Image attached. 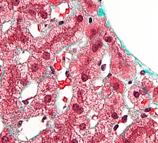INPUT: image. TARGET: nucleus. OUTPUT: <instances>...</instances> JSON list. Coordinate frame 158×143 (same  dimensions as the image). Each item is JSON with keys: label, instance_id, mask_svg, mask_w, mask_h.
I'll list each match as a JSON object with an SVG mask.
<instances>
[{"label": "nucleus", "instance_id": "f257e3e1", "mask_svg": "<svg viewBox=\"0 0 158 143\" xmlns=\"http://www.w3.org/2000/svg\"><path fill=\"white\" fill-rule=\"evenodd\" d=\"M111 56L112 73L121 79L127 80L136 75V67L132 57L128 56L120 45H113L110 48Z\"/></svg>", "mask_w": 158, "mask_h": 143}, {"label": "nucleus", "instance_id": "f03ea898", "mask_svg": "<svg viewBox=\"0 0 158 143\" xmlns=\"http://www.w3.org/2000/svg\"><path fill=\"white\" fill-rule=\"evenodd\" d=\"M70 72L73 85L90 89L100 76L101 71L98 65L85 64L78 59L71 63Z\"/></svg>", "mask_w": 158, "mask_h": 143}, {"label": "nucleus", "instance_id": "7ed1b4c3", "mask_svg": "<svg viewBox=\"0 0 158 143\" xmlns=\"http://www.w3.org/2000/svg\"><path fill=\"white\" fill-rule=\"evenodd\" d=\"M153 125L152 122L149 119L139 120L126 132V139L130 142L133 143L147 142L148 132Z\"/></svg>", "mask_w": 158, "mask_h": 143}, {"label": "nucleus", "instance_id": "20e7f679", "mask_svg": "<svg viewBox=\"0 0 158 143\" xmlns=\"http://www.w3.org/2000/svg\"><path fill=\"white\" fill-rule=\"evenodd\" d=\"M106 52V48L103 43L102 39L100 37L92 40L87 46L82 48L80 55L88 59L92 62L98 65Z\"/></svg>", "mask_w": 158, "mask_h": 143}, {"label": "nucleus", "instance_id": "39448f33", "mask_svg": "<svg viewBox=\"0 0 158 143\" xmlns=\"http://www.w3.org/2000/svg\"><path fill=\"white\" fill-rule=\"evenodd\" d=\"M128 98L131 103L139 108H146L150 104L149 97L138 84H135L130 88Z\"/></svg>", "mask_w": 158, "mask_h": 143}, {"label": "nucleus", "instance_id": "423d86ee", "mask_svg": "<svg viewBox=\"0 0 158 143\" xmlns=\"http://www.w3.org/2000/svg\"><path fill=\"white\" fill-rule=\"evenodd\" d=\"M112 126L104 121H101L95 128L94 133V143H111L113 139Z\"/></svg>", "mask_w": 158, "mask_h": 143}, {"label": "nucleus", "instance_id": "0eeeda50", "mask_svg": "<svg viewBox=\"0 0 158 143\" xmlns=\"http://www.w3.org/2000/svg\"><path fill=\"white\" fill-rule=\"evenodd\" d=\"M65 25L67 28L70 27L77 32H83L88 26V18L83 11L78 10L73 15L69 18Z\"/></svg>", "mask_w": 158, "mask_h": 143}, {"label": "nucleus", "instance_id": "6e6552de", "mask_svg": "<svg viewBox=\"0 0 158 143\" xmlns=\"http://www.w3.org/2000/svg\"><path fill=\"white\" fill-rule=\"evenodd\" d=\"M106 19L104 18H95V20L90 25H88L85 30L86 36L91 41L100 38L101 35H103L108 29L105 25Z\"/></svg>", "mask_w": 158, "mask_h": 143}, {"label": "nucleus", "instance_id": "1a4fd4ad", "mask_svg": "<svg viewBox=\"0 0 158 143\" xmlns=\"http://www.w3.org/2000/svg\"><path fill=\"white\" fill-rule=\"evenodd\" d=\"M121 115L122 111L120 108H115L106 105L102 109L99 111L98 118L101 121H106L112 126L119 121Z\"/></svg>", "mask_w": 158, "mask_h": 143}, {"label": "nucleus", "instance_id": "9d476101", "mask_svg": "<svg viewBox=\"0 0 158 143\" xmlns=\"http://www.w3.org/2000/svg\"><path fill=\"white\" fill-rule=\"evenodd\" d=\"M11 39L16 46L20 47L23 50H29L32 47L34 39L30 33L27 30L21 29L15 32Z\"/></svg>", "mask_w": 158, "mask_h": 143}, {"label": "nucleus", "instance_id": "9b49d317", "mask_svg": "<svg viewBox=\"0 0 158 143\" xmlns=\"http://www.w3.org/2000/svg\"><path fill=\"white\" fill-rule=\"evenodd\" d=\"M27 64L28 74L33 80H39L45 75L47 71L45 66L34 56L30 57Z\"/></svg>", "mask_w": 158, "mask_h": 143}, {"label": "nucleus", "instance_id": "f8f14e48", "mask_svg": "<svg viewBox=\"0 0 158 143\" xmlns=\"http://www.w3.org/2000/svg\"><path fill=\"white\" fill-rule=\"evenodd\" d=\"M5 100L1 101V113L5 119L15 115V113L20 111L21 105L20 102L11 97H3Z\"/></svg>", "mask_w": 158, "mask_h": 143}, {"label": "nucleus", "instance_id": "ddd939ff", "mask_svg": "<svg viewBox=\"0 0 158 143\" xmlns=\"http://www.w3.org/2000/svg\"><path fill=\"white\" fill-rule=\"evenodd\" d=\"M84 103L90 109L98 112L103 108L105 102L102 95L90 89H88L87 96Z\"/></svg>", "mask_w": 158, "mask_h": 143}, {"label": "nucleus", "instance_id": "4468645a", "mask_svg": "<svg viewBox=\"0 0 158 143\" xmlns=\"http://www.w3.org/2000/svg\"><path fill=\"white\" fill-rule=\"evenodd\" d=\"M90 109L84 103L77 101L73 97L68 110V115L71 117L78 118L85 116L89 112Z\"/></svg>", "mask_w": 158, "mask_h": 143}, {"label": "nucleus", "instance_id": "2eb2a0df", "mask_svg": "<svg viewBox=\"0 0 158 143\" xmlns=\"http://www.w3.org/2000/svg\"><path fill=\"white\" fill-rule=\"evenodd\" d=\"M33 56L45 67L50 65L55 57L54 52L49 48L42 50L40 52H33Z\"/></svg>", "mask_w": 158, "mask_h": 143}, {"label": "nucleus", "instance_id": "dca6fc26", "mask_svg": "<svg viewBox=\"0 0 158 143\" xmlns=\"http://www.w3.org/2000/svg\"><path fill=\"white\" fill-rule=\"evenodd\" d=\"M90 127V123L85 116L77 118L74 122L73 130L81 137H84Z\"/></svg>", "mask_w": 158, "mask_h": 143}, {"label": "nucleus", "instance_id": "f3484780", "mask_svg": "<svg viewBox=\"0 0 158 143\" xmlns=\"http://www.w3.org/2000/svg\"><path fill=\"white\" fill-rule=\"evenodd\" d=\"M43 104L41 98L37 95L34 100L30 104V107H26L24 110L25 116H38L43 112Z\"/></svg>", "mask_w": 158, "mask_h": 143}, {"label": "nucleus", "instance_id": "a211bd4d", "mask_svg": "<svg viewBox=\"0 0 158 143\" xmlns=\"http://www.w3.org/2000/svg\"><path fill=\"white\" fill-rule=\"evenodd\" d=\"M81 4L85 12L92 16L97 17L100 6L99 0H85Z\"/></svg>", "mask_w": 158, "mask_h": 143}, {"label": "nucleus", "instance_id": "6ab92c4d", "mask_svg": "<svg viewBox=\"0 0 158 143\" xmlns=\"http://www.w3.org/2000/svg\"><path fill=\"white\" fill-rule=\"evenodd\" d=\"M57 84L56 81L51 78H45L40 83L38 94L53 92L56 91Z\"/></svg>", "mask_w": 158, "mask_h": 143}, {"label": "nucleus", "instance_id": "aec40b11", "mask_svg": "<svg viewBox=\"0 0 158 143\" xmlns=\"http://www.w3.org/2000/svg\"><path fill=\"white\" fill-rule=\"evenodd\" d=\"M0 15L1 23L4 22H8L12 19L14 11L10 8L7 0H1Z\"/></svg>", "mask_w": 158, "mask_h": 143}, {"label": "nucleus", "instance_id": "412c9836", "mask_svg": "<svg viewBox=\"0 0 158 143\" xmlns=\"http://www.w3.org/2000/svg\"><path fill=\"white\" fill-rule=\"evenodd\" d=\"M106 105L115 108H121L123 106V101L120 93L115 92L111 97L106 98Z\"/></svg>", "mask_w": 158, "mask_h": 143}, {"label": "nucleus", "instance_id": "4be33fe9", "mask_svg": "<svg viewBox=\"0 0 158 143\" xmlns=\"http://www.w3.org/2000/svg\"><path fill=\"white\" fill-rule=\"evenodd\" d=\"M7 2L10 9L15 12L27 9L30 0H7Z\"/></svg>", "mask_w": 158, "mask_h": 143}, {"label": "nucleus", "instance_id": "5701e85b", "mask_svg": "<svg viewBox=\"0 0 158 143\" xmlns=\"http://www.w3.org/2000/svg\"><path fill=\"white\" fill-rule=\"evenodd\" d=\"M108 82L111 85L113 90L117 93L123 94L124 92L125 87L123 84L120 80H118L114 76H110L108 77Z\"/></svg>", "mask_w": 158, "mask_h": 143}, {"label": "nucleus", "instance_id": "b1692460", "mask_svg": "<svg viewBox=\"0 0 158 143\" xmlns=\"http://www.w3.org/2000/svg\"><path fill=\"white\" fill-rule=\"evenodd\" d=\"M41 98L43 105L48 106L54 105L56 100V94L55 92L48 93L38 94Z\"/></svg>", "mask_w": 158, "mask_h": 143}, {"label": "nucleus", "instance_id": "393cba45", "mask_svg": "<svg viewBox=\"0 0 158 143\" xmlns=\"http://www.w3.org/2000/svg\"><path fill=\"white\" fill-rule=\"evenodd\" d=\"M88 89L81 86H76L73 89V97L80 102L84 103L88 94Z\"/></svg>", "mask_w": 158, "mask_h": 143}, {"label": "nucleus", "instance_id": "a878e982", "mask_svg": "<svg viewBox=\"0 0 158 143\" xmlns=\"http://www.w3.org/2000/svg\"><path fill=\"white\" fill-rule=\"evenodd\" d=\"M103 39L111 47L116 43L117 39L112 31L110 29H108L103 34Z\"/></svg>", "mask_w": 158, "mask_h": 143}, {"label": "nucleus", "instance_id": "bb28decb", "mask_svg": "<svg viewBox=\"0 0 158 143\" xmlns=\"http://www.w3.org/2000/svg\"><path fill=\"white\" fill-rule=\"evenodd\" d=\"M43 112L44 114L49 116L50 118H53L57 113V109L54 105L43 106Z\"/></svg>", "mask_w": 158, "mask_h": 143}, {"label": "nucleus", "instance_id": "cd10ccee", "mask_svg": "<svg viewBox=\"0 0 158 143\" xmlns=\"http://www.w3.org/2000/svg\"><path fill=\"white\" fill-rule=\"evenodd\" d=\"M142 83L144 88L149 93H151L153 91L154 89V85L152 80L148 77H144L142 80Z\"/></svg>", "mask_w": 158, "mask_h": 143}, {"label": "nucleus", "instance_id": "c85d7f7f", "mask_svg": "<svg viewBox=\"0 0 158 143\" xmlns=\"http://www.w3.org/2000/svg\"><path fill=\"white\" fill-rule=\"evenodd\" d=\"M1 143L2 142V143H13V142H15V141L10 136L9 132L8 131L4 130L1 134Z\"/></svg>", "mask_w": 158, "mask_h": 143}, {"label": "nucleus", "instance_id": "c756f323", "mask_svg": "<svg viewBox=\"0 0 158 143\" xmlns=\"http://www.w3.org/2000/svg\"><path fill=\"white\" fill-rule=\"evenodd\" d=\"M70 142L71 143H83V141L82 139L81 138V136L79 135L75 131H72V135H71V141Z\"/></svg>", "mask_w": 158, "mask_h": 143}, {"label": "nucleus", "instance_id": "7c9ffc66", "mask_svg": "<svg viewBox=\"0 0 158 143\" xmlns=\"http://www.w3.org/2000/svg\"><path fill=\"white\" fill-rule=\"evenodd\" d=\"M103 92L104 94V96L108 97L109 96L112 92H113V89L110 84H105L104 86L103 87Z\"/></svg>", "mask_w": 158, "mask_h": 143}, {"label": "nucleus", "instance_id": "2f4dec72", "mask_svg": "<svg viewBox=\"0 0 158 143\" xmlns=\"http://www.w3.org/2000/svg\"><path fill=\"white\" fill-rule=\"evenodd\" d=\"M48 1L53 6H57V5H59L62 3L69 2V0H48Z\"/></svg>", "mask_w": 158, "mask_h": 143}, {"label": "nucleus", "instance_id": "473e14b6", "mask_svg": "<svg viewBox=\"0 0 158 143\" xmlns=\"http://www.w3.org/2000/svg\"><path fill=\"white\" fill-rule=\"evenodd\" d=\"M153 100L155 103H158V88H156L153 90Z\"/></svg>", "mask_w": 158, "mask_h": 143}, {"label": "nucleus", "instance_id": "72a5a7b5", "mask_svg": "<svg viewBox=\"0 0 158 143\" xmlns=\"http://www.w3.org/2000/svg\"><path fill=\"white\" fill-rule=\"evenodd\" d=\"M156 143H158V130L156 133Z\"/></svg>", "mask_w": 158, "mask_h": 143}, {"label": "nucleus", "instance_id": "f704fd0d", "mask_svg": "<svg viewBox=\"0 0 158 143\" xmlns=\"http://www.w3.org/2000/svg\"><path fill=\"white\" fill-rule=\"evenodd\" d=\"M85 0H77V1L79 2V3H82L83 2H85Z\"/></svg>", "mask_w": 158, "mask_h": 143}, {"label": "nucleus", "instance_id": "c9c22d12", "mask_svg": "<svg viewBox=\"0 0 158 143\" xmlns=\"http://www.w3.org/2000/svg\"><path fill=\"white\" fill-rule=\"evenodd\" d=\"M74 1H77V0H74Z\"/></svg>", "mask_w": 158, "mask_h": 143}]
</instances>
